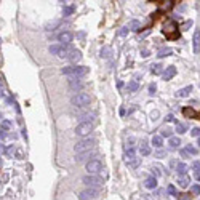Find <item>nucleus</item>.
Here are the masks:
<instances>
[{"instance_id":"12","label":"nucleus","mask_w":200,"mask_h":200,"mask_svg":"<svg viewBox=\"0 0 200 200\" xmlns=\"http://www.w3.org/2000/svg\"><path fill=\"white\" fill-rule=\"evenodd\" d=\"M66 59L70 61V62H78V61L82 59V53L78 51L77 48H72V50H70V53L67 55V58H66Z\"/></svg>"},{"instance_id":"8","label":"nucleus","mask_w":200,"mask_h":200,"mask_svg":"<svg viewBox=\"0 0 200 200\" xmlns=\"http://www.w3.org/2000/svg\"><path fill=\"white\" fill-rule=\"evenodd\" d=\"M74 39V34L72 32H69V31H62L59 35H58V42H59V45H69L70 42H72Z\"/></svg>"},{"instance_id":"27","label":"nucleus","mask_w":200,"mask_h":200,"mask_svg":"<svg viewBox=\"0 0 200 200\" xmlns=\"http://www.w3.org/2000/svg\"><path fill=\"white\" fill-rule=\"evenodd\" d=\"M138 88H139V83H138V80H131L130 83H128V90H130L131 93L138 91Z\"/></svg>"},{"instance_id":"2","label":"nucleus","mask_w":200,"mask_h":200,"mask_svg":"<svg viewBox=\"0 0 200 200\" xmlns=\"http://www.w3.org/2000/svg\"><path fill=\"white\" fill-rule=\"evenodd\" d=\"M90 101H91V96L85 91H78L70 98V104H72L74 108H85V106L90 104Z\"/></svg>"},{"instance_id":"40","label":"nucleus","mask_w":200,"mask_h":200,"mask_svg":"<svg viewBox=\"0 0 200 200\" xmlns=\"http://www.w3.org/2000/svg\"><path fill=\"white\" fill-rule=\"evenodd\" d=\"M155 90H157V85H155V83H151V85H149V93H151V95H154Z\"/></svg>"},{"instance_id":"37","label":"nucleus","mask_w":200,"mask_h":200,"mask_svg":"<svg viewBox=\"0 0 200 200\" xmlns=\"http://www.w3.org/2000/svg\"><path fill=\"white\" fill-rule=\"evenodd\" d=\"M151 170H152V175H154V178H155V176H160V175H162L160 167H152Z\"/></svg>"},{"instance_id":"29","label":"nucleus","mask_w":200,"mask_h":200,"mask_svg":"<svg viewBox=\"0 0 200 200\" xmlns=\"http://www.w3.org/2000/svg\"><path fill=\"white\" fill-rule=\"evenodd\" d=\"M151 72H152L154 75L162 74V66H160V64H152V66H151Z\"/></svg>"},{"instance_id":"21","label":"nucleus","mask_w":200,"mask_h":200,"mask_svg":"<svg viewBox=\"0 0 200 200\" xmlns=\"http://www.w3.org/2000/svg\"><path fill=\"white\" fill-rule=\"evenodd\" d=\"M111 55H112L111 47H104V48H101V51H99V56H101V58H111Z\"/></svg>"},{"instance_id":"22","label":"nucleus","mask_w":200,"mask_h":200,"mask_svg":"<svg viewBox=\"0 0 200 200\" xmlns=\"http://www.w3.org/2000/svg\"><path fill=\"white\" fill-rule=\"evenodd\" d=\"M176 171H178V175H181V176H184L186 175V171H187V165H186V163H178L176 165Z\"/></svg>"},{"instance_id":"14","label":"nucleus","mask_w":200,"mask_h":200,"mask_svg":"<svg viewBox=\"0 0 200 200\" xmlns=\"http://www.w3.org/2000/svg\"><path fill=\"white\" fill-rule=\"evenodd\" d=\"M136 159V151H134V147H128L126 149V152H125V163H128V162H131V160H134Z\"/></svg>"},{"instance_id":"32","label":"nucleus","mask_w":200,"mask_h":200,"mask_svg":"<svg viewBox=\"0 0 200 200\" xmlns=\"http://www.w3.org/2000/svg\"><path fill=\"white\" fill-rule=\"evenodd\" d=\"M191 194L192 195H200V184H194L191 187Z\"/></svg>"},{"instance_id":"5","label":"nucleus","mask_w":200,"mask_h":200,"mask_svg":"<svg viewBox=\"0 0 200 200\" xmlns=\"http://www.w3.org/2000/svg\"><path fill=\"white\" fill-rule=\"evenodd\" d=\"M101 195V189L98 187H87L78 194V200H95Z\"/></svg>"},{"instance_id":"19","label":"nucleus","mask_w":200,"mask_h":200,"mask_svg":"<svg viewBox=\"0 0 200 200\" xmlns=\"http://www.w3.org/2000/svg\"><path fill=\"white\" fill-rule=\"evenodd\" d=\"M152 144H154V147H157V149H160L162 146H163V138L162 136H159V134H154L152 136Z\"/></svg>"},{"instance_id":"45","label":"nucleus","mask_w":200,"mask_h":200,"mask_svg":"<svg viewBox=\"0 0 200 200\" xmlns=\"http://www.w3.org/2000/svg\"><path fill=\"white\" fill-rule=\"evenodd\" d=\"M194 170H200V162H194V165H192Z\"/></svg>"},{"instance_id":"49","label":"nucleus","mask_w":200,"mask_h":200,"mask_svg":"<svg viewBox=\"0 0 200 200\" xmlns=\"http://www.w3.org/2000/svg\"><path fill=\"white\" fill-rule=\"evenodd\" d=\"M197 144H198V147H200V138H198V141H197Z\"/></svg>"},{"instance_id":"1","label":"nucleus","mask_w":200,"mask_h":200,"mask_svg":"<svg viewBox=\"0 0 200 200\" xmlns=\"http://www.w3.org/2000/svg\"><path fill=\"white\" fill-rule=\"evenodd\" d=\"M88 67L87 66H77V64H74V66H67V67H62L61 69V74L64 75H69L70 78H80L83 75L88 74Z\"/></svg>"},{"instance_id":"4","label":"nucleus","mask_w":200,"mask_h":200,"mask_svg":"<svg viewBox=\"0 0 200 200\" xmlns=\"http://www.w3.org/2000/svg\"><path fill=\"white\" fill-rule=\"evenodd\" d=\"M82 183L87 186V187H98L99 189V186H103L104 181L99 175H87V176L82 178Z\"/></svg>"},{"instance_id":"16","label":"nucleus","mask_w":200,"mask_h":200,"mask_svg":"<svg viewBox=\"0 0 200 200\" xmlns=\"http://www.w3.org/2000/svg\"><path fill=\"white\" fill-rule=\"evenodd\" d=\"M179 144H181V139L178 138V136H171L170 141H168L170 149H179Z\"/></svg>"},{"instance_id":"30","label":"nucleus","mask_w":200,"mask_h":200,"mask_svg":"<svg viewBox=\"0 0 200 200\" xmlns=\"http://www.w3.org/2000/svg\"><path fill=\"white\" fill-rule=\"evenodd\" d=\"M10 128H11V122H10V120H2V123H0V130L8 131Z\"/></svg>"},{"instance_id":"44","label":"nucleus","mask_w":200,"mask_h":200,"mask_svg":"<svg viewBox=\"0 0 200 200\" xmlns=\"http://www.w3.org/2000/svg\"><path fill=\"white\" fill-rule=\"evenodd\" d=\"M128 29H130V27H122V31H120L119 34H120V35H125V34L128 32Z\"/></svg>"},{"instance_id":"42","label":"nucleus","mask_w":200,"mask_h":200,"mask_svg":"<svg viewBox=\"0 0 200 200\" xmlns=\"http://www.w3.org/2000/svg\"><path fill=\"white\" fill-rule=\"evenodd\" d=\"M194 178L197 181H200V170H194Z\"/></svg>"},{"instance_id":"47","label":"nucleus","mask_w":200,"mask_h":200,"mask_svg":"<svg viewBox=\"0 0 200 200\" xmlns=\"http://www.w3.org/2000/svg\"><path fill=\"white\" fill-rule=\"evenodd\" d=\"M3 138H5V131L0 130V139H3Z\"/></svg>"},{"instance_id":"34","label":"nucleus","mask_w":200,"mask_h":200,"mask_svg":"<svg viewBox=\"0 0 200 200\" xmlns=\"http://www.w3.org/2000/svg\"><path fill=\"white\" fill-rule=\"evenodd\" d=\"M139 163H141V160H139V157H136L134 160H131V162H128L126 165H130V167H133V168H138L139 167Z\"/></svg>"},{"instance_id":"7","label":"nucleus","mask_w":200,"mask_h":200,"mask_svg":"<svg viewBox=\"0 0 200 200\" xmlns=\"http://www.w3.org/2000/svg\"><path fill=\"white\" fill-rule=\"evenodd\" d=\"M93 131V123L91 122H82L75 126V134L80 138H87L90 136V133Z\"/></svg>"},{"instance_id":"20","label":"nucleus","mask_w":200,"mask_h":200,"mask_svg":"<svg viewBox=\"0 0 200 200\" xmlns=\"http://www.w3.org/2000/svg\"><path fill=\"white\" fill-rule=\"evenodd\" d=\"M178 183H179V187H183V189H186V187H189V183H191V179H189V176H181L179 179H178Z\"/></svg>"},{"instance_id":"13","label":"nucleus","mask_w":200,"mask_h":200,"mask_svg":"<svg viewBox=\"0 0 200 200\" xmlns=\"http://www.w3.org/2000/svg\"><path fill=\"white\" fill-rule=\"evenodd\" d=\"M192 90H194V87H192V85H187V87H184V88L176 91V98H187L189 93H192Z\"/></svg>"},{"instance_id":"43","label":"nucleus","mask_w":200,"mask_h":200,"mask_svg":"<svg viewBox=\"0 0 200 200\" xmlns=\"http://www.w3.org/2000/svg\"><path fill=\"white\" fill-rule=\"evenodd\" d=\"M165 120H167V122H176V120H175V117L171 115V114H168V115H167V119H165Z\"/></svg>"},{"instance_id":"11","label":"nucleus","mask_w":200,"mask_h":200,"mask_svg":"<svg viewBox=\"0 0 200 200\" xmlns=\"http://www.w3.org/2000/svg\"><path fill=\"white\" fill-rule=\"evenodd\" d=\"M95 155V149H91V151H87V152H82V154H75V162L80 163V162H85V160H91L90 157Z\"/></svg>"},{"instance_id":"10","label":"nucleus","mask_w":200,"mask_h":200,"mask_svg":"<svg viewBox=\"0 0 200 200\" xmlns=\"http://www.w3.org/2000/svg\"><path fill=\"white\" fill-rule=\"evenodd\" d=\"M176 72H178V70H176L175 66H168V67L162 72V78H163L165 82H168V80H171V78L176 75Z\"/></svg>"},{"instance_id":"46","label":"nucleus","mask_w":200,"mask_h":200,"mask_svg":"<svg viewBox=\"0 0 200 200\" xmlns=\"http://www.w3.org/2000/svg\"><path fill=\"white\" fill-rule=\"evenodd\" d=\"M157 115H159V112H157V111H155V112H152V114H151V117H152V120H157V119H155Z\"/></svg>"},{"instance_id":"38","label":"nucleus","mask_w":200,"mask_h":200,"mask_svg":"<svg viewBox=\"0 0 200 200\" xmlns=\"http://www.w3.org/2000/svg\"><path fill=\"white\" fill-rule=\"evenodd\" d=\"M192 136H195V138H200V128L195 126V128H192V131H191Z\"/></svg>"},{"instance_id":"39","label":"nucleus","mask_w":200,"mask_h":200,"mask_svg":"<svg viewBox=\"0 0 200 200\" xmlns=\"http://www.w3.org/2000/svg\"><path fill=\"white\" fill-rule=\"evenodd\" d=\"M131 31H139V23L138 21H131Z\"/></svg>"},{"instance_id":"50","label":"nucleus","mask_w":200,"mask_h":200,"mask_svg":"<svg viewBox=\"0 0 200 200\" xmlns=\"http://www.w3.org/2000/svg\"><path fill=\"white\" fill-rule=\"evenodd\" d=\"M0 83H2V77H0Z\"/></svg>"},{"instance_id":"51","label":"nucleus","mask_w":200,"mask_h":200,"mask_svg":"<svg viewBox=\"0 0 200 200\" xmlns=\"http://www.w3.org/2000/svg\"><path fill=\"white\" fill-rule=\"evenodd\" d=\"M0 119H2V114H0Z\"/></svg>"},{"instance_id":"23","label":"nucleus","mask_w":200,"mask_h":200,"mask_svg":"<svg viewBox=\"0 0 200 200\" xmlns=\"http://www.w3.org/2000/svg\"><path fill=\"white\" fill-rule=\"evenodd\" d=\"M93 119H95V114H83V115H80V117H78V120H80V123L82 122H91V120Z\"/></svg>"},{"instance_id":"41","label":"nucleus","mask_w":200,"mask_h":200,"mask_svg":"<svg viewBox=\"0 0 200 200\" xmlns=\"http://www.w3.org/2000/svg\"><path fill=\"white\" fill-rule=\"evenodd\" d=\"M179 154H181V157H183V159H189V157H191L187 152L184 151V149H181V151H179Z\"/></svg>"},{"instance_id":"6","label":"nucleus","mask_w":200,"mask_h":200,"mask_svg":"<svg viewBox=\"0 0 200 200\" xmlns=\"http://www.w3.org/2000/svg\"><path fill=\"white\" fill-rule=\"evenodd\" d=\"M85 168H87L88 175H99V173H101V170L104 168V163L99 159H91L90 162H87Z\"/></svg>"},{"instance_id":"15","label":"nucleus","mask_w":200,"mask_h":200,"mask_svg":"<svg viewBox=\"0 0 200 200\" xmlns=\"http://www.w3.org/2000/svg\"><path fill=\"white\" fill-rule=\"evenodd\" d=\"M69 87H70V90H80L83 87V83L80 82V78H70Z\"/></svg>"},{"instance_id":"48","label":"nucleus","mask_w":200,"mask_h":200,"mask_svg":"<svg viewBox=\"0 0 200 200\" xmlns=\"http://www.w3.org/2000/svg\"><path fill=\"white\" fill-rule=\"evenodd\" d=\"M0 152H5V149H3L2 146H0Z\"/></svg>"},{"instance_id":"25","label":"nucleus","mask_w":200,"mask_h":200,"mask_svg":"<svg viewBox=\"0 0 200 200\" xmlns=\"http://www.w3.org/2000/svg\"><path fill=\"white\" fill-rule=\"evenodd\" d=\"M184 151L187 152L191 157H192V155H197V154H198V149H197V147H194V146H191V144H187V146H186V149H184Z\"/></svg>"},{"instance_id":"18","label":"nucleus","mask_w":200,"mask_h":200,"mask_svg":"<svg viewBox=\"0 0 200 200\" xmlns=\"http://www.w3.org/2000/svg\"><path fill=\"white\" fill-rule=\"evenodd\" d=\"M144 186H146L147 189H155L157 187V179H155L154 176H149L147 179L144 181Z\"/></svg>"},{"instance_id":"3","label":"nucleus","mask_w":200,"mask_h":200,"mask_svg":"<svg viewBox=\"0 0 200 200\" xmlns=\"http://www.w3.org/2000/svg\"><path fill=\"white\" fill-rule=\"evenodd\" d=\"M95 146H96V139L95 138H85L82 141H78L77 144L74 146V151H75V154H82V152H87V151L95 149Z\"/></svg>"},{"instance_id":"26","label":"nucleus","mask_w":200,"mask_h":200,"mask_svg":"<svg viewBox=\"0 0 200 200\" xmlns=\"http://www.w3.org/2000/svg\"><path fill=\"white\" fill-rule=\"evenodd\" d=\"M74 11H75V6H74V5H69V6H64L62 15H64V16H70Z\"/></svg>"},{"instance_id":"36","label":"nucleus","mask_w":200,"mask_h":200,"mask_svg":"<svg viewBox=\"0 0 200 200\" xmlns=\"http://www.w3.org/2000/svg\"><path fill=\"white\" fill-rule=\"evenodd\" d=\"M165 155H167V151H163V149H159V151L155 152V157H157V159H163Z\"/></svg>"},{"instance_id":"24","label":"nucleus","mask_w":200,"mask_h":200,"mask_svg":"<svg viewBox=\"0 0 200 200\" xmlns=\"http://www.w3.org/2000/svg\"><path fill=\"white\" fill-rule=\"evenodd\" d=\"M186 131H187V125L176 122V133H178V134H183V133H186Z\"/></svg>"},{"instance_id":"33","label":"nucleus","mask_w":200,"mask_h":200,"mask_svg":"<svg viewBox=\"0 0 200 200\" xmlns=\"http://www.w3.org/2000/svg\"><path fill=\"white\" fill-rule=\"evenodd\" d=\"M13 154H15V146L11 144V146H8V147L5 149V155L6 157H13Z\"/></svg>"},{"instance_id":"31","label":"nucleus","mask_w":200,"mask_h":200,"mask_svg":"<svg viewBox=\"0 0 200 200\" xmlns=\"http://www.w3.org/2000/svg\"><path fill=\"white\" fill-rule=\"evenodd\" d=\"M171 133H173V130H171V128H168V126H165V128L162 130L160 136H162V138H171Z\"/></svg>"},{"instance_id":"9","label":"nucleus","mask_w":200,"mask_h":200,"mask_svg":"<svg viewBox=\"0 0 200 200\" xmlns=\"http://www.w3.org/2000/svg\"><path fill=\"white\" fill-rule=\"evenodd\" d=\"M192 51H194V55L200 53V31L198 29L194 31V37H192Z\"/></svg>"},{"instance_id":"17","label":"nucleus","mask_w":200,"mask_h":200,"mask_svg":"<svg viewBox=\"0 0 200 200\" xmlns=\"http://www.w3.org/2000/svg\"><path fill=\"white\" fill-rule=\"evenodd\" d=\"M139 154H141L142 157H146V155L151 154V147H149L147 142H144V141L141 142V146H139Z\"/></svg>"},{"instance_id":"35","label":"nucleus","mask_w":200,"mask_h":200,"mask_svg":"<svg viewBox=\"0 0 200 200\" xmlns=\"http://www.w3.org/2000/svg\"><path fill=\"white\" fill-rule=\"evenodd\" d=\"M167 191H168V194H170V195H175V197H178V192H176V187H175V186H173V184H170V186H168V187H167Z\"/></svg>"},{"instance_id":"28","label":"nucleus","mask_w":200,"mask_h":200,"mask_svg":"<svg viewBox=\"0 0 200 200\" xmlns=\"http://www.w3.org/2000/svg\"><path fill=\"white\" fill-rule=\"evenodd\" d=\"M171 55V50L170 48H162L159 53H157V58H165V56H170Z\"/></svg>"}]
</instances>
